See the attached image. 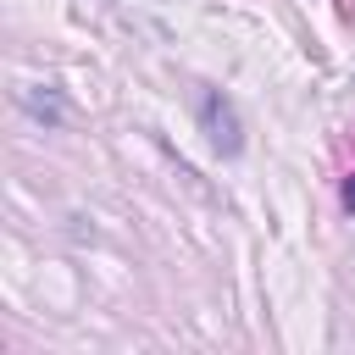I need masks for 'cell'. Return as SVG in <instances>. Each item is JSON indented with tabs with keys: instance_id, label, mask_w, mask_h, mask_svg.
<instances>
[{
	"instance_id": "1",
	"label": "cell",
	"mask_w": 355,
	"mask_h": 355,
	"mask_svg": "<svg viewBox=\"0 0 355 355\" xmlns=\"http://www.w3.org/2000/svg\"><path fill=\"white\" fill-rule=\"evenodd\" d=\"M200 128H205V139H211L222 155H239V144H244V133H239V111H233V100H222L216 89L200 94Z\"/></svg>"
},
{
	"instance_id": "2",
	"label": "cell",
	"mask_w": 355,
	"mask_h": 355,
	"mask_svg": "<svg viewBox=\"0 0 355 355\" xmlns=\"http://www.w3.org/2000/svg\"><path fill=\"white\" fill-rule=\"evenodd\" d=\"M344 211H349V216H355V172H349V178H344Z\"/></svg>"
}]
</instances>
